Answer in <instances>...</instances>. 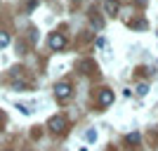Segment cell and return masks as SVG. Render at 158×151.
Returning <instances> with one entry per match:
<instances>
[{
    "instance_id": "11",
    "label": "cell",
    "mask_w": 158,
    "mask_h": 151,
    "mask_svg": "<svg viewBox=\"0 0 158 151\" xmlns=\"http://www.w3.org/2000/svg\"><path fill=\"white\" fill-rule=\"evenodd\" d=\"M0 118H2V116H0Z\"/></svg>"
},
{
    "instance_id": "7",
    "label": "cell",
    "mask_w": 158,
    "mask_h": 151,
    "mask_svg": "<svg viewBox=\"0 0 158 151\" xmlns=\"http://www.w3.org/2000/svg\"><path fill=\"white\" fill-rule=\"evenodd\" d=\"M92 26H94V28H102V26H104V21H102V17H99V14H92Z\"/></svg>"
},
{
    "instance_id": "8",
    "label": "cell",
    "mask_w": 158,
    "mask_h": 151,
    "mask_svg": "<svg viewBox=\"0 0 158 151\" xmlns=\"http://www.w3.org/2000/svg\"><path fill=\"white\" fill-rule=\"evenodd\" d=\"M146 92H149V85H146V83H142V85H137V94H142V97H144Z\"/></svg>"
},
{
    "instance_id": "1",
    "label": "cell",
    "mask_w": 158,
    "mask_h": 151,
    "mask_svg": "<svg viewBox=\"0 0 158 151\" xmlns=\"http://www.w3.org/2000/svg\"><path fill=\"white\" fill-rule=\"evenodd\" d=\"M54 94H57L59 102H66V99L71 97V85H69V83H57V85H54Z\"/></svg>"
},
{
    "instance_id": "3",
    "label": "cell",
    "mask_w": 158,
    "mask_h": 151,
    "mask_svg": "<svg viewBox=\"0 0 158 151\" xmlns=\"http://www.w3.org/2000/svg\"><path fill=\"white\" fill-rule=\"evenodd\" d=\"M50 130L52 132H64V128H66V118L64 116H54V118H50Z\"/></svg>"
},
{
    "instance_id": "2",
    "label": "cell",
    "mask_w": 158,
    "mask_h": 151,
    "mask_svg": "<svg viewBox=\"0 0 158 151\" xmlns=\"http://www.w3.org/2000/svg\"><path fill=\"white\" fill-rule=\"evenodd\" d=\"M47 43H50V47H52V50H64V47H66V38L61 36V33H52Z\"/></svg>"
},
{
    "instance_id": "4",
    "label": "cell",
    "mask_w": 158,
    "mask_h": 151,
    "mask_svg": "<svg viewBox=\"0 0 158 151\" xmlns=\"http://www.w3.org/2000/svg\"><path fill=\"white\" fill-rule=\"evenodd\" d=\"M113 99H116V97H113V92L109 90V87H104V90L99 92V104H102V106H111Z\"/></svg>"
},
{
    "instance_id": "6",
    "label": "cell",
    "mask_w": 158,
    "mask_h": 151,
    "mask_svg": "<svg viewBox=\"0 0 158 151\" xmlns=\"http://www.w3.org/2000/svg\"><path fill=\"white\" fill-rule=\"evenodd\" d=\"M7 45H10V36L5 31H0V47H7Z\"/></svg>"
},
{
    "instance_id": "9",
    "label": "cell",
    "mask_w": 158,
    "mask_h": 151,
    "mask_svg": "<svg viewBox=\"0 0 158 151\" xmlns=\"http://www.w3.org/2000/svg\"><path fill=\"white\" fill-rule=\"evenodd\" d=\"M127 142H130V144H137V142H139V135H137V132H130V135H127Z\"/></svg>"
},
{
    "instance_id": "5",
    "label": "cell",
    "mask_w": 158,
    "mask_h": 151,
    "mask_svg": "<svg viewBox=\"0 0 158 151\" xmlns=\"http://www.w3.org/2000/svg\"><path fill=\"white\" fill-rule=\"evenodd\" d=\"M118 10H120L118 0H106V2H104V12L109 14V17H116V14H118Z\"/></svg>"
},
{
    "instance_id": "10",
    "label": "cell",
    "mask_w": 158,
    "mask_h": 151,
    "mask_svg": "<svg viewBox=\"0 0 158 151\" xmlns=\"http://www.w3.org/2000/svg\"><path fill=\"white\" fill-rule=\"evenodd\" d=\"M85 139H87V142H94V139H97V132H94V130L85 132Z\"/></svg>"
}]
</instances>
